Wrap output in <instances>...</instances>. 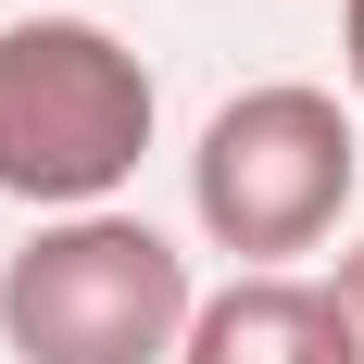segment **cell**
<instances>
[{
	"instance_id": "cell-5",
	"label": "cell",
	"mask_w": 364,
	"mask_h": 364,
	"mask_svg": "<svg viewBox=\"0 0 364 364\" xmlns=\"http://www.w3.org/2000/svg\"><path fill=\"white\" fill-rule=\"evenodd\" d=\"M314 289H327V327H339V364H364V239H352V252L327 264V277H314Z\"/></svg>"
},
{
	"instance_id": "cell-3",
	"label": "cell",
	"mask_w": 364,
	"mask_h": 364,
	"mask_svg": "<svg viewBox=\"0 0 364 364\" xmlns=\"http://www.w3.org/2000/svg\"><path fill=\"white\" fill-rule=\"evenodd\" d=\"M352 176H364V126L339 113V88L264 75V88L214 101V126L188 151V214H201L214 252H239L252 277H277L289 252H314L352 214Z\"/></svg>"
},
{
	"instance_id": "cell-6",
	"label": "cell",
	"mask_w": 364,
	"mask_h": 364,
	"mask_svg": "<svg viewBox=\"0 0 364 364\" xmlns=\"http://www.w3.org/2000/svg\"><path fill=\"white\" fill-rule=\"evenodd\" d=\"M339 63H352V126H364V0H339Z\"/></svg>"
},
{
	"instance_id": "cell-1",
	"label": "cell",
	"mask_w": 364,
	"mask_h": 364,
	"mask_svg": "<svg viewBox=\"0 0 364 364\" xmlns=\"http://www.w3.org/2000/svg\"><path fill=\"white\" fill-rule=\"evenodd\" d=\"M164 88L101 13H13L0 26V201L50 214H113L139 176Z\"/></svg>"
},
{
	"instance_id": "cell-2",
	"label": "cell",
	"mask_w": 364,
	"mask_h": 364,
	"mask_svg": "<svg viewBox=\"0 0 364 364\" xmlns=\"http://www.w3.org/2000/svg\"><path fill=\"white\" fill-rule=\"evenodd\" d=\"M188 314V252L151 214H50L0 264V352L13 364H176Z\"/></svg>"
},
{
	"instance_id": "cell-4",
	"label": "cell",
	"mask_w": 364,
	"mask_h": 364,
	"mask_svg": "<svg viewBox=\"0 0 364 364\" xmlns=\"http://www.w3.org/2000/svg\"><path fill=\"white\" fill-rule=\"evenodd\" d=\"M176 364H339L327 289L314 277H226V289H201Z\"/></svg>"
}]
</instances>
